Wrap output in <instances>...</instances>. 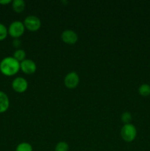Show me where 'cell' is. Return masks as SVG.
Returning <instances> with one entry per match:
<instances>
[{"label":"cell","mask_w":150,"mask_h":151,"mask_svg":"<svg viewBox=\"0 0 150 151\" xmlns=\"http://www.w3.org/2000/svg\"><path fill=\"white\" fill-rule=\"evenodd\" d=\"M79 83V77L75 72H69L64 78V84L69 89H74Z\"/></svg>","instance_id":"5b68a950"},{"label":"cell","mask_w":150,"mask_h":151,"mask_svg":"<svg viewBox=\"0 0 150 151\" xmlns=\"http://www.w3.org/2000/svg\"><path fill=\"white\" fill-rule=\"evenodd\" d=\"M16 151H33V148L29 143L21 142L18 145Z\"/></svg>","instance_id":"4fadbf2b"},{"label":"cell","mask_w":150,"mask_h":151,"mask_svg":"<svg viewBox=\"0 0 150 151\" xmlns=\"http://www.w3.org/2000/svg\"><path fill=\"white\" fill-rule=\"evenodd\" d=\"M25 29H27L31 32H36L41 26V22L38 17L35 16H29L25 18L24 21Z\"/></svg>","instance_id":"277c9868"},{"label":"cell","mask_w":150,"mask_h":151,"mask_svg":"<svg viewBox=\"0 0 150 151\" xmlns=\"http://www.w3.org/2000/svg\"><path fill=\"white\" fill-rule=\"evenodd\" d=\"M137 136V129L132 124H125L121 129V137L126 142H132Z\"/></svg>","instance_id":"7a4b0ae2"},{"label":"cell","mask_w":150,"mask_h":151,"mask_svg":"<svg viewBox=\"0 0 150 151\" xmlns=\"http://www.w3.org/2000/svg\"><path fill=\"white\" fill-rule=\"evenodd\" d=\"M69 145L66 142H60L57 143L54 148V151H69Z\"/></svg>","instance_id":"5bb4252c"},{"label":"cell","mask_w":150,"mask_h":151,"mask_svg":"<svg viewBox=\"0 0 150 151\" xmlns=\"http://www.w3.org/2000/svg\"><path fill=\"white\" fill-rule=\"evenodd\" d=\"M138 93L143 97H148L150 95V85L147 83H144L141 85L138 88Z\"/></svg>","instance_id":"8fae6325"},{"label":"cell","mask_w":150,"mask_h":151,"mask_svg":"<svg viewBox=\"0 0 150 151\" xmlns=\"http://www.w3.org/2000/svg\"><path fill=\"white\" fill-rule=\"evenodd\" d=\"M13 58L21 63L26 59V52L24 50H21V49L16 50L13 54Z\"/></svg>","instance_id":"7c38bea8"},{"label":"cell","mask_w":150,"mask_h":151,"mask_svg":"<svg viewBox=\"0 0 150 151\" xmlns=\"http://www.w3.org/2000/svg\"><path fill=\"white\" fill-rule=\"evenodd\" d=\"M132 119V114H130V112L125 111L124 113L122 114L121 115V121L125 124H129L130 122Z\"/></svg>","instance_id":"9a60e30c"},{"label":"cell","mask_w":150,"mask_h":151,"mask_svg":"<svg viewBox=\"0 0 150 151\" xmlns=\"http://www.w3.org/2000/svg\"><path fill=\"white\" fill-rule=\"evenodd\" d=\"M20 70V62L13 57H6L0 62V71L6 76H13Z\"/></svg>","instance_id":"6da1fadb"},{"label":"cell","mask_w":150,"mask_h":151,"mask_svg":"<svg viewBox=\"0 0 150 151\" xmlns=\"http://www.w3.org/2000/svg\"><path fill=\"white\" fill-rule=\"evenodd\" d=\"M21 41L18 39V38H16V39L13 41V47H16V48H19L21 46Z\"/></svg>","instance_id":"e0dca14e"},{"label":"cell","mask_w":150,"mask_h":151,"mask_svg":"<svg viewBox=\"0 0 150 151\" xmlns=\"http://www.w3.org/2000/svg\"><path fill=\"white\" fill-rule=\"evenodd\" d=\"M12 7L16 13H22L25 8V1L24 0H14L12 1Z\"/></svg>","instance_id":"30bf717a"},{"label":"cell","mask_w":150,"mask_h":151,"mask_svg":"<svg viewBox=\"0 0 150 151\" xmlns=\"http://www.w3.org/2000/svg\"><path fill=\"white\" fill-rule=\"evenodd\" d=\"M12 1L11 0H0V4H8L10 3H11Z\"/></svg>","instance_id":"ac0fdd59"},{"label":"cell","mask_w":150,"mask_h":151,"mask_svg":"<svg viewBox=\"0 0 150 151\" xmlns=\"http://www.w3.org/2000/svg\"><path fill=\"white\" fill-rule=\"evenodd\" d=\"M20 69L26 75H32L36 72L37 66L31 59H25L20 63Z\"/></svg>","instance_id":"52a82bcc"},{"label":"cell","mask_w":150,"mask_h":151,"mask_svg":"<svg viewBox=\"0 0 150 151\" xmlns=\"http://www.w3.org/2000/svg\"><path fill=\"white\" fill-rule=\"evenodd\" d=\"M12 88L18 93H24L28 88V82L25 78L21 77L16 78L12 82Z\"/></svg>","instance_id":"8992f818"},{"label":"cell","mask_w":150,"mask_h":151,"mask_svg":"<svg viewBox=\"0 0 150 151\" xmlns=\"http://www.w3.org/2000/svg\"><path fill=\"white\" fill-rule=\"evenodd\" d=\"M61 39L67 44H74L78 40V35L71 29H66L62 32Z\"/></svg>","instance_id":"ba28073f"},{"label":"cell","mask_w":150,"mask_h":151,"mask_svg":"<svg viewBox=\"0 0 150 151\" xmlns=\"http://www.w3.org/2000/svg\"><path fill=\"white\" fill-rule=\"evenodd\" d=\"M8 34V30L7 27L3 24L0 23V41L5 39Z\"/></svg>","instance_id":"2e32d148"},{"label":"cell","mask_w":150,"mask_h":151,"mask_svg":"<svg viewBox=\"0 0 150 151\" xmlns=\"http://www.w3.org/2000/svg\"><path fill=\"white\" fill-rule=\"evenodd\" d=\"M10 106V100L7 94L0 91V113H4Z\"/></svg>","instance_id":"9c48e42d"},{"label":"cell","mask_w":150,"mask_h":151,"mask_svg":"<svg viewBox=\"0 0 150 151\" xmlns=\"http://www.w3.org/2000/svg\"><path fill=\"white\" fill-rule=\"evenodd\" d=\"M7 30L9 35L16 39L20 38L24 33L25 27L23 22L20 21H15L10 24Z\"/></svg>","instance_id":"3957f363"}]
</instances>
